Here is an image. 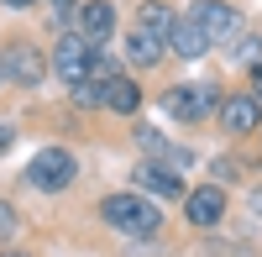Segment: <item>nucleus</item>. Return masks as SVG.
Returning <instances> with one entry per match:
<instances>
[{
  "label": "nucleus",
  "mask_w": 262,
  "mask_h": 257,
  "mask_svg": "<svg viewBox=\"0 0 262 257\" xmlns=\"http://www.w3.org/2000/svg\"><path fill=\"white\" fill-rule=\"evenodd\" d=\"M0 6H11V11H27V6H37V0H0Z\"/></svg>",
  "instance_id": "a878e982"
},
{
  "label": "nucleus",
  "mask_w": 262,
  "mask_h": 257,
  "mask_svg": "<svg viewBox=\"0 0 262 257\" xmlns=\"http://www.w3.org/2000/svg\"><path fill=\"white\" fill-rule=\"evenodd\" d=\"M210 257H247L242 242H210Z\"/></svg>",
  "instance_id": "aec40b11"
},
{
  "label": "nucleus",
  "mask_w": 262,
  "mask_h": 257,
  "mask_svg": "<svg viewBox=\"0 0 262 257\" xmlns=\"http://www.w3.org/2000/svg\"><path fill=\"white\" fill-rule=\"evenodd\" d=\"M11 142H16V126H11V121H0V153H6Z\"/></svg>",
  "instance_id": "4be33fe9"
},
{
  "label": "nucleus",
  "mask_w": 262,
  "mask_h": 257,
  "mask_svg": "<svg viewBox=\"0 0 262 257\" xmlns=\"http://www.w3.org/2000/svg\"><path fill=\"white\" fill-rule=\"evenodd\" d=\"M16 226H21L16 205H11V200H0V237H16Z\"/></svg>",
  "instance_id": "6ab92c4d"
},
{
  "label": "nucleus",
  "mask_w": 262,
  "mask_h": 257,
  "mask_svg": "<svg viewBox=\"0 0 262 257\" xmlns=\"http://www.w3.org/2000/svg\"><path fill=\"white\" fill-rule=\"evenodd\" d=\"M126 58L137 63L142 74H147V69H158V63L168 58V37L147 32V27H131V32H126Z\"/></svg>",
  "instance_id": "9b49d317"
},
{
  "label": "nucleus",
  "mask_w": 262,
  "mask_h": 257,
  "mask_svg": "<svg viewBox=\"0 0 262 257\" xmlns=\"http://www.w3.org/2000/svg\"><path fill=\"white\" fill-rule=\"evenodd\" d=\"M163 111L173 121L194 126V121H205L210 111H221V95H215V84H173V90L163 95Z\"/></svg>",
  "instance_id": "20e7f679"
},
{
  "label": "nucleus",
  "mask_w": 262,
  "mask_h": 257,
  "mask_svg": "<svg viewBox=\"0 0 262 257\" xmlns=\"http://www.w3.org/2000/svg\"><path fill=\"white\" fill-rule=\"evenodd\" d=\"M95 216H100V226L121 231V237H131V242L158 237V231H163V210H158V200H152V195H142V189H116V195H100Z\"/></svg>",
  "instance_id": "f257e3e1"
},
{
  "label": "nucleus",
  "mask_w": 262,
  "mask_h": 257,
  "mask_svg": "<svg viewBox=\"0 0 262 257\" xmlns=\"http://www.w3.org/2000/svg\"><path fill=\"white\" fill-rule=\"evenodd\" d=\"M53 11H58V21H63V16H74L79 6H74V0H53Z\"/></svg>",
  "instance_id": "5701e85b"
},
{
  "label": "nucleus",
  "mask_w": 262,
  "mask_h": 257,
  "mask_svg": "<svg viewBox=\"0 0 262 257\" xmlns=\"http://www.w3.org/2000/svg\"><path fill=\"white\" fill-rule=\"evenodd\" d=\"M105 105H111L116 116H137L142 111V84L126 79V74H116L111 84H105Z\"/></svg>",
  "instance_id": "ddd939ff"
},
{
  "label": "nucleus",
  "mask_w": 262,
  "mask_h": 257,
  "mask_svg": "<svg viewBox=\"0 0 262 257\" xmlns=\"http://www.w3.org/2000/svg\"><path fill=\"white\" fill-rule=\"evenodd\" d=\"M74 179H79V158L69 147H42L27 163V184L42 189V195H63V189H74Z\"/></svg>",
  "instance_id": "f03ea898"
},
{
  "label": "nucleus",
  "mask_w": 262,
  "mask_h": 257,
  "mask_svg": "<svg viewBox=\"0 0 262 257\" xmlns=\"http://www.w3.org/2000/svg\"><path fill=\"white\" fill-rule=\"evenodd\" d=\"M131 137H137V147H142V153H152V163H163V158L173 153V142H163V132H158V126H131Z\"/></svg>",
  "instance_id": "dca6fc26"
},
{
  "label": "nucleus",
  "mask_w": 262,
  "mask_h": 257,
  "mask_svg": "<svg viewBox=\"0 0 262 257\" xmlns=\"http://www.w3.org/2000/svg\"><path fill=\"white\" fill-rule=\"evenodd\" d=\"M252 95L262 100V63H257V69H252Z\"/></svg>",
  "instance_id": "393cba45"
},
{
  "label": "nucleus",
  "mask_w": 262,
  "mask_h": 257,
  "mask_svg": "<svg viewBox=\"0 0 262 257\" xmlns=\"http://www.w3.org/2000/svg\"><path fill=\"white\" fill-rule=\"evenodd\" d=\"M189 16L200 21V32H205L210 48H231V42L247 32V21H242V11H236L231 0H194Z\"/></svg>",
  "instance_id": "7ed1b4c3"
},
{
  "label": "nucleus",
  "mask_w": 262,
  "mask_h": 257,
  "mask_svg": "<svg viewBox=\"0 0 262 257\" xmlns=\"http://www.w3.org/2000/svg\"><path fill=\"white\" fill-rule=\"evenodd\" d=\"M74 105H79V111H95V105H105V84H79V90H74Z\"/></svg>",
  "instance_id": "f3484780"
},
{
  "label": "nucleus",
  "mask_w": 262,
  "mask_h": 257,
  "mask_svg": "<svg viewBox=\"0 0 262 257\" xmlns=\"http://www.w3.org/2000/svg\"><path fill=\"white\" fill-rule=\"evenodd\" d=\"M173 21H179V16H173L168 0H142V6H137V27L158 32V37H168V32H173Z\"/></svg>",
  "instance_id": "4468645a"
},
{
  "label": "nucleus",
  "mask_w": 262,
  "mask_h": 257,
  "mask_svg": "<svg viewBox=\"0 0 262 257\" xmlns=\"http://www.w3.org/2000/svg\"><path fill=\"white\" fill-rule=\"evenodd\" d=\"M168 53L184 58V63H194V58L210 53V42H205V32H200V21H194V16H179V21H173V32H168Z\"/></svg>",
  "instance_id": "f8f14e48"
},
{
  "label": "nucleus",
  "mask_w": 262,
  "mask_h": 257,
  "mask_svg": "<svg viewBox=\"0 0 262 257\" xmlns=\"http://www.w3.org/2000/svg\"><path fill=\"white\" fill-rule=\"evenodd\" d=\"M210 174H215V184H231L236 174H242V163H236V158H215V163H210Z\"/></svg>",
  "instance_id": "a211bd4d"
},
{
  "label": "nucleus",
  "mask_w": 262,
  "mask_h": 257,
  "mask_svg": "<svg viewBox=\"0 0 262 257\" xmlns=\"http://www.w3.org/2000/svg\"><path fill=\"white\" fill-rule=\"evenodd\" d=\"M74 27H79V37L90 42V48H105V42L116 37V6L111 0H84L74 11Z\"/></svg>",
  "instance_id": "1a4fd4ad"
},
{
  "label": "nucleus",
  "mask_w": 262,
  "mask_h": 257,
  "mask_svg": "<svg viewBox=\"0 0 262 257\" xmlns=\"http://www.w3.org/2000/svg\"><path fill=\"white\" fill-rule=\"evenodd\" d=\"M131 189H142V195H152V200H184V195H189L184 179L173 174V168H163V163H137Z\"/></svg>",
  "instance_id": "9d476101"
},
{
  "label": "nucleus",
  "mask_w": 262,
  "mask_h": 257,
  "mask_svg": "<svg viewBox=\"0 0 262 257\" xmlns=\"http://www.w3.org/2000/svg\"><path fill=\"white\" fill-rule=\"evenodd\" d=\"M247 210H252V216H262V189H252V195H247Z\"/></svg>",
  "instance_id": "b1692460"
},
{
  "label": "nucleus",
  "mask_w": 262,
  "mask_h": 257,
  "mask_svg": "<svg viewBox=\"0 0 262 257\" xmlns=\"http://www.w3.org/2000/svg\"><path fill=\"white\" fill-rule=\"evenodd\" d=\"M90 63H95V48H90L79 32H63V37H58V48H53V74L69 84V90L90 84Z\"/></svg>",
  "instance_id": "39448f33"
},
{
  "label": "nucleus",
  "mask_w": 262,
  "mask_h": 257,
  "mask_svg": "<svg viewBox=\"0 0 262 257\" xmlns=\"http://www.w3.org/2000/svg\"><path fill=\"white\" fill-rule=\"evenodd\" d=\"M226 58H231V63H247V69H257V63H262V37H257V32H242V37L226 48Z\"/></svg>",
  "instance_id": "2eb2a0df"
},
{
  "label": "nucleus",
  "mask_w": 262,
  "mask_h": 257,
  "mask_svg": "<svg viewBox=\"0 0 262 257\" xmlns=\"http://www.w3.org/2000/svg\"><path fill=\"white\" fill-rule=\"evenodd\" d=\"M131 257H158V242L142 237V242H131Z\"/></svg>",
  "instance_id": "412c9836"
},
{
  "label": "nucleus",
  "mask_w": 262,
  "mask_h": 257,
  "mask_svg": "<svg viewBox=\"0 0 262 257\" xmlns=\"http://www.w3.org/2000/svg\"><path fill=\"white\" fill-rule=\"evenodd\" d=\"M0 257H32V252H21V247H6V252H0Z\"/></svg>",
  "instance_id": "bb28decb"
},
{
  "label": "nucleus",
  "mask_w": 262,
  "mask_h": 257,
  "mask_svg": "<svg viewBox=\"0 0 262 257\" xmlns=\"http://www.w3.org/2000/svg\"><path fill=\"white\" fill-rule=\"evenodd\" d=\"M215 121H221V132H231V137H252V132H262V100L257 95H226Z\"/></svg>",
  "instance_id": "6e6552de"
},
{
  "label": "nucleus",
  "mask_w": 262,
  "mask_h": 257,
  "mask_svg": "<svg viewBox=\"0 0 262 257\" xmlns=\"http://www.w3.org/2000/svg\"><path fill=\"white\" fill-rule=\"evenodd\" d=\"M184 221L194 231H215L226 221V184H200L184 195Z\"/></svg>",
  "instance_id": "0eeeda50"
},
{
  "label": "nucleus",
  "mask_w": 262,
  "mask_h": 257,
  "mask_svg": "<svg viewBox=\"0 0 262 257\" xmlns=\"http://www.w3.org/2000/svg\"><path fill=\"white\" fill-rule=\"evenodd\" d=\"M0 79H11L16 90H37L48 79V58H42L32 42H11L6 58H0Z\"/></svg>",
  "instance_id": "423d86ee"
}]
</instances>
